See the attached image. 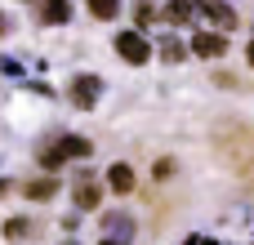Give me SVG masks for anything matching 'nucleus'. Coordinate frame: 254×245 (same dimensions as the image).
Returning <instances> with one entry per match:
<instances>
[{"instance_id": "obj_9", "label": "nucleus", "mask_w": 254, "mask_h": 245, "mask_svg": "<svg viewBox=\"0 0 254 245\" xmlns=\"http://www.w3.org/2000/svg\"><path fill=\"white\" fill-rule=\"evenodd\" d=\"M58 187H63L58 179H36V183H27V187H22V196H27V201H54V196H58Z\"/></svg>"}, {"instance_id": "obj_6", "label": "nucleus", "mask_w": 254, "mask_h": 245, "mask_svg": "<svg viewBox=\"0 0 254 245\" xmlns=\"http://www.w3.org/2000/svg\"><path fill=\"white\" fill-rule=\"evenodd\" d=\"M192 54H196V58H223V54H228V36L205 27V31L192 36Z\"/></svg>"}, {"instance_id": "obj_8", "label": "nucleus", "mask_w": 254, "mask_h": 245, "mask_svg": "<svg viewBox=\"0 0 254 245\" xmlns=\"http://www.w3.org/2000/svg\"><path fill=\"white\" fill-rule=\"evenodd\" d=\"M161 18H165L170 27H188V22L196 18V9H192V0H170V4L161 9Z\"/></svg>"}, {"instance_id": "obj_4", "label": "nucleus", "mask_w": 254, "mask_h": 245, "mask_svg": "<svg viewBox=\"0 0 254 245\" xmlns=\"http://www.w3.org/2000/svg\"><path fill=\"white\" fill-rule=\"evenodd\" d=\"M152 45H156V40H147L138 27H134V31H121V36H116V54H121L125 62H147V58L156 54Z\"/></svg>"}, {"instance_id": "obj_14", "label": "nucleus", "mask_w": 254, "mask_h": 245, "mask_svg": "<svg viewBox=\"0 0 254 245\" xmlns=\"http://www.w3.org/2000/svg\"><path fill=\"white\" fill-rule=\"evenodd\" d=\"M152 18H161V9H156L152 0H134V27L143 31V27L152 22Z\"/></svg>"}, {"instance_id": "obj_5", "label": "nucleus", "mask_w": 254, "mask_h": 245, "mask_svg": "<svg viewBox=\"0 0 254 245\" xmlns=\"http://www.w3.org/2000/svg\"><path fill=\"white\" fill-rule=\"evenodd\" d=\"M98 98H103V80H98V76H89V71H85V76H76V80L67 85V103H71V107H80V112H89Z\"/></svg>"}, {"instance_id": "obj_2", "label": "nucleus", "mask_w": 254, "mask_h": 245, "mask_svg": "<svg viewBox=\"0 0 254 245\" xmlns=\"http://www.w3.org/2000/svg\"><path fill=\"white\" fill-rule=\"evenodd\" d=\"M134 219L125 214V210H112V214H103V223H98V245H129L134 241Z\"/></svg>"}, {"instance_id": "obj_16", "label": "nucleus", "mask_w": 254, "mask_h": 245, "mask_svg": "<svg viewBox=\"0 0 254 245\" xmlns=\"http://www.w3.org/2000/svg\"><path fill=\"white\" fill-rule=\"evenodd\" d=\"M246 58H250V67H254V45H250V49H246Z\"/></svg>"}, {"instance_id": "obj_13", "label": "nucleus", "mask_w": 254, "mask_h": 245, "mask_svg": "<svg viewBox=\"0 0 254 245\" xmlns=\"http://www.w3.org/2000/svg\"><path fill=\"white\" fill-rule=\"evenodd\" d=\"M4 237L9 241H27V237H36V223L31 219H9L4 223Z\"/></svg>"}, {"instance_id": "obj_11", "label": "nucleus", "mask_w": 254, "mask_h": 245, "mask_svg": "<svg viewBox=\"0 0 254 245\" xmlns=\"http://www.w3.org/2000/svg\"><path fill=\"white\" fill-rule=\"evenodd\" d=\"M156 45H161V49H156V54H161V58H165V62H183V58H188V54H192V49H188V45H183V40H174V36H165V40H156Z\"/></svg>"}, {"instance_id": "obj_7", "label": "nucleus", "mask_w": 254, "mask_h": 245, "mask_svg": "<svg viewBox=\"0 0 254 245\" xmlns=\"http://www.w3.org/2000/svg\"><path fill=\"white\" fill-rule=\"evenodd\" d=\"M107 187H112L116 196H129V192L138 187V179H134V170H129L125 161H116V165L107 170Z\"/></svg>"}, {"instance_id": "obj_12", "label": "nucleus", "mask_w": 254, "mask_h": 245, "mask_svg": "<svg viewBox=\"0 0 254 245\" xmlns=\"http://www.w3.org/2000/svg\"><path fill=\"white\" fill-rule=\"evenodd\" d=\"M40 18H45L49 27H58V22H67V18H71V4H67V0H45Z\"/></svg>"}, {"instance_id": "obj_18", "label": "nucleus", "mask_w": 254, "mask_h": 245, "mask_svg": "<svg viewBox=\"0 0 254 245\" xmlns=\"http://www.w3.org/2000/svg\"><path fill=\"white\" fill-rule=\"evenodd\" d=\"M67 245H71V241H67Z\"/></svg>"}, {"instance_id": "obj_15", "label": "nucleus", "mask_w": 254, "mask_h": 245, "mask_svg": "<svg viewBox=\"0 0 254 245\" xmlns=\"http://www.w3.org/2000/svg\"><path fill=\"white\" fill-rule=\"evenodd\" d=\"M89 13L94 18H116L121 13V0H89Z\"/></svg>"}, {"instance_id": "obj_3", "label": "nucleus", "mask_w": 254, "mask_h": 245, "mask_svg": "<svg viewBox=\"0 0 254 245\" xmlns=\"http://www.w3.org/2000/svg\"><path fill=\"white\" fill-rule=\"evenodd\" d=\"M192 9H196V18L210 22V31H232V27L241 22L228 0H192Z\"/></svg>"}, {"instance_id": "obj_1", "label": "nucleus", "mask_w": 254, "mask_h": 245, "mask_svg": "<svg viewBox=\"0 0 254 245\" xmlns=\"http://www.w3.org/2000/svg\"><path fill=\"white\" fill-rule=\"evenodd\" d=\"M94 147H89V138H80V134H63V138H54L45 152H40V165L45 170H63L67 161H85Z\"/></svg>"}, {"instance_id": "obj_10", "label": "nucleus", "mask_w": 254, "mask_h": 245, "mask_svg": "<svg viewBox=\"0 0 254 245\" xmlns=\"http://www.w3.org/2000/svg\"><path fill=\"white\" fill-rule=\"evenodd\" d=\"M98 205H103V187L89 183V179L76 183V210H98Z\"/></svg>"}, {"instance_id": "obj_17", "label": "nucleus", "mask_w": 254, "mask_h": 245, "mask_svg": "<svg viewBox=\"0 0 254 245\" xmlns=\"http://www.w3.org/2000/svg\"><path fill=\"white\" fill-rule=\"evenodd\" d=\"M4 192H9V183H0V196H4Z\"/></svg>"}]
</instances>
